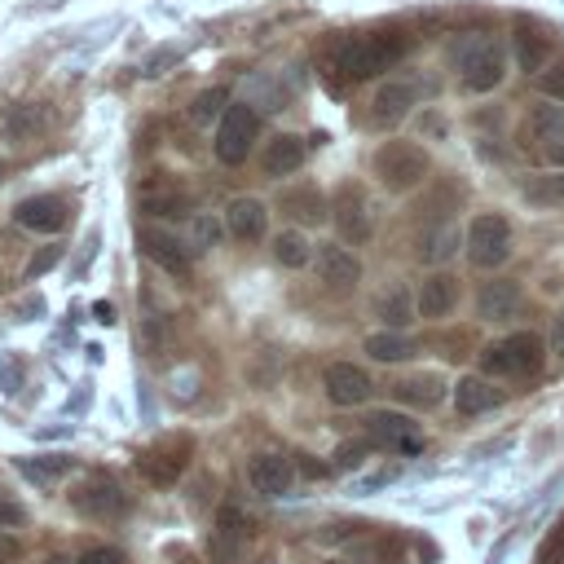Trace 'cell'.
<instances>
[{
  "label": "cell",
  "instance_id": "obj_45",
  "mask_svg": "<svg viewBox=\"0 0 564 564\" xmlns=\"http://www.w3.org/2000/svg\"><path fill=\"white\" fill-rule=\"evenodd\" d=\"M13 555H18V538H9V533L0 529V564H4V560H13Z\"/></svg>",
  "mask_w": 564,
  "mask_h": 564
},
{
  "label": "cell",
  "instance_id": "obj_25",
  "mask_svg": "<svg viewBox=\"0 0 564 564\" xmlns=\"http://www.w3.org/2000/svg\"><path fill=\"white\" fill-rule=\"evenodd\" d=\"M397 401L401 405H419V410H432L441 397H445V383H441V375H405L397 388Z\"/></svg>",
  "mask_w": 564,
  "mask_h": 564
},
{
  "label": "cell",
  "instance_id": "obj_21",
  "mask_svg": "<svg viewBox=\"0 0 564 564\" xmlns=\"http://www.w3.org/2000/svg\"><path fill=\"white\" fill-rule=\"evenodd\" d=\"M516 308H520V282H511V278H494L476 291V313L485 322H507Z\"/></svg>",
  "mask_w": 564,
  "mask_h": 564
},
{
  "label": "cell",
  "instance_id": "obj_8",
  "mask_svg": "<svg viewBox=\"0 0 564 564\" xmlns=\"http://www.w3.org/2000/svg\"><path fill=\"white\" fill-rule=\"evenodd\" d=\"M256 132H260V115L251 106H225L220 132H216V159L229 163V167L242 163L247 150H251V141H256Z\"/></svg>",
  "mask_w": 564,
  "mask_h": 564
},
{
  "label": "cell",
  "instance_id": "obj_14",
  "mask_svg": "<svg viewBox=\"0 0 564 564\" xmlns=\"http://www.w3.org/2000/svg\"><path fill=\"white\" fill-rule=\"evenodd\" d=\"M137 242H141V251L163 269V273H172V278H181L185 269H189V247H181V238H172L167 229H154V225H145L141 234H137Z\"/></svg>",
  "mask_w": 564,
  "mask_h": 564
},
{
  "label": "cell",
  "instance_id": "obj_19",
  "mask_svg": "<svg viewBox=\"0 0 564 564\" xmlns=\"http://www.w3.org/2000/svg\"><path fill=\"white\" fill-rule=\"evenodd\" d=\"M141 212H145V216L176 220V216H189L194 203H189V194H185L176 181H154V185L141 189Z\"/></svg>",
  "mask_w": 564,
  "mask_h": 564
},
{
  "label": "cell",
  "instance_id": "obj_4",
  "mask_svg": "<svg viewBox=\"0 0 564 564\" xmlns=\"http://www.w3.org/2000/svg\"><path fill=\"white\" fill-rule=\"evenodd\" d=\"M427 150L423 145H414V141H388V145H379V154H375V176L383 181V189H392V194H405V189H414L423 176H427Z\"/></svg>",
  "mask_w": 564,
  "mask_h": 564
},
{
  "label": "cell",
  "instance_id": "obj_18",
  "mask_svg": "<svg viewBox=\"0 0 564 564\" xmlns=\"http://www.w3.org/2000/svg\"><path fill=\"white\" fill-rule=\"evenodd\" d=\"M317 273L326 282V291L348 295L357 286V278H361V264L352 260V251H344V247L330 242V247H317Z\"/></svg>",
  "mask_w": 564,
  "mask_h": 564
},
{
  "label": "cell",
  "instance_id": "obj_40",
  "mask_svg": "<svg viewBox=\"0 0 564 564\" xmlns=\"http://www.w3.org/2000/svg\"><path fill=\"white\" fill-rule=\"evenodd\" d=\"M375 555H379L383 564H405V538H397V533H383V538L375 542Z\"/></svg>",
  "mask_w": 564,
  "mask_h": 564
},
{
  "label": "cell",
  "instance_id": "obj_26",
  "mask_svg": "<svg viewBox=\"0 0 564 564\" xmlns=\"http://www.w3.org/2000/svg\"><path fill=\"white\" fill-rule=\"evenodd\" d=\"M13 467L35 485H53L75 467V458L70 454H35V458H13Z\"/></svg>",
  "mask_w": 564,
  "mask_h": 564
},
{
  "label": "cell",
  "instance_id": "obj_28",
  "mask_svg": "<svg viewBox=\"0 0 564 564\" xmlns=\"http://www.w3.org/2000/svg\"><path fill=\"white\" fill-rule=\"evenodd\" d=\"M458 251V229L454 225H432L423 238H419V260L436 264V260H449Z\"/></svg>",
  "mask_w": 564,
  "mask_h": 564
},
{
  "label": "cell",
  "instance_id": "obj_24",
  "mask_svg": "<svg viewBox=\"0 0 564 564\" xmlns=\"http://www.w3.org/2000/svg\"><path fill=\"white\" fill-rule=\"evenodd\" d=\"M300 159H304V141L291 137V132H278V137L264 145V172H269V176H291V172H300Z\"/></svg>",
  "mask_w": 564,
  "mask_h": 564
},
{
  "label": "cell",
  "instance_id": "obj_29",
  "mask_svg": "<svg viewBox=\"0 0 564 564\" xmlns=\"http://www.w3.org/2000/svg\"><path fill=\"white\" fill-rule=\"evenodd\" d=\"M48 123H53V115L44 110V106H18L13 115H9V132L18 137V141H35L40 132H48Z\"/></svg>",
  "mask_w": 564,
  "mask_h": 564
},
{
  "label": "cell",
  "instance_id": "obj_47",
  "mask_svg": "<svg viewBox=\"0 0 564 564\" xmlns=\"http://www.w3.org/2000/svg\"><path fill=\"white\" fill-rule=\"evenodd\" d=\"M326 564H339V560H326Z\"/></svg>",
  "mask_w": 564,
  "mask_h": 564
},
{
  "label": "cell",
  "instance_id": "obj_1",
  "mask_svg": "<svg viewBox=\"0 0 564 564\" xmlns=\"http://www.w3.org/2000/svg\"><path fill=\"white\" fill-rule=\"evenodd\" d=\"M405 48H410L405 35H352V40H339V48H335V70H339L348 84H361V79L388 70Z\"/></svg>",
  "mask_w": 564,
  "mask_h": 564
},
{
  "label": "cell",
  "instance_id": "obj_32",
  "mask_svg": "<svg viewBox=\"0 0 564 564\" xmlns=\"http://www.w3.org/2000/svg\"><path fill=\"white\" fill-rule=\"evenodd\" d=\"M366 352H370L375 361H401V357L414 352V344H410V335H401V330H379V335L366 339Z\"/></svg>",
  "mask_w": 564,
  "mask_h": 564
},
{
  "label": "cell",
  "instance_id": "obj_37",
  "mask_svg": "<svg viewBox=\"0 0 564 564\" xmlns=\"http://www.w3.org/2000/svg\"><path fill=\"white\" fill-rule=\"evenodd\" d=\"M366 454H370V441H344V445L335 449L330 467H335V471H352V467H357Z\"/></svg>",
  "mask_w": 564,
  "mask_h": 564
},
{
  "label": "cell",
  "instance_id": "obj_11",
  "mask_svg": "<svg viewBox=\"0 0 564 564\" xmlns=\"http://www.w3.org/2000/svg\"><path fill=\"white\" fill-rule=\"evenodd\" d=\"M13 220L22 229H31V234H62L66 220H70V207L57 194H31V198H22L13 207Z\"/></svg>",
  "mask_w": 564,
  "mask_h": 564
},
{
  "label": "cell",
  "instance_id": "obj_44",
  "mask_svg": "<svg viewBox=\"0 0 564 564\" xmlns=\"http://www.w3.org/2000/svg\"><path fill=\"white\" fill-rule=\"evenodd\" d=\"M551 352L564 357V317H555V326H551Z\"/></svg>",
  "mask_w": 564,
  "mask_h": 564
},
{
  "label": "cell",
  "instance_id": "obj_41",
  "mask_svg": "<svg viewBox=\"0 0 564 564\" xmlns=\"http://www.w3.org/2000/svg\"><path fill=\"white\" fill-rule=\"evenodd\" d=\"M542 88H546L551 101H564V62H555V66L542 75Z\"/></svg>",
  "mask_w": 564,
  "mask_h": 564
},
{
  "label": "cell",
  "instance_id": "obj_36",
  "mask_svg": "<svg viewBox=\"0 0 564 564\" xmlns=\"http://www.w3.org/2000/svg\"><path fill=\"white\" fill-rule=\"evenodd\" d=\"M216 238H220V220H212V216H194V225H189V247H194V251H207Z\"/></svg>",
  "mask_w": 564,
  "mask_h": 564
},
{
  "label": "cell",
  "instance_id": "obj_23",
  "mask_svg": "<svg viewBox=\"0 0 564 564\" xmlns=\"http://www.w3.org/2000/svg\"><path fill=\"white\" fill-rule=\"evenodd\" d=\"M502 388H494L489 379H476V375H463L458 383H454V405L463 410V414H485V410H494V405H502Z\"/></svg>",
  "mask_w": 564,
  "mask_h": 564
},
{
  "label": "cell",
  "instance_id": "obj_20",
  "mask_svg": "<svg viewBox=\"0 0 564 564\" xmlns=\"http://www.w3.org/2000/svg\"><path fill=\"white\" fill-rule=\"evenodd\" d=\"M454 304H458V278H454V273H432V278H423V291H419V317L441 322V317L454 313Z\"/></svg>",
  "mask_w": 564,
  "mask_h": 564
},
{
  "label": "cell",
  "instance_id": "obj_27",
  "mask_svg": "<svg viewBox=\"0 0 564 564\" xmlns=\"http://www.w3.org/2000/svg\"><path fill=\"white\" fill-rule=\"evenodd\" d=\"M273 260H278L282 269H304V264L313 260V242H308L300 229H282V234L273 238Z\"/></svg>",
  "mask_w": 564,
  "mask_h": 564
},
{
  "label": "cell",
  "instance_id": "obj_31",
  "mask_svg": "<svg viewBox=\"0 0 564 564\" xmlns=\"http://www.w3.org/2000/svg\"><path fill=\"white\" fill-rule=\"evenodd\" d=\"M282 207H286V216H295V220H304V225H313V220L326 216V207H322V198H317L313 185H304V189H286V194H282Z\"/></svg>",
  "mask_w": 564,
  "mask_h": 564
},
{
  "label": "cell",
  "instance_id": "obj_46",
  "mask_svg": "<svg viewBox=\"0 0 564 564\" xmlns=\"http://www.w3.org/2000/svg\"><path fill=\"white\" fill-rule=\"evenodd\" d=\"M44 564H66V560H62V555H48V560H44Z\"/></svg>",
  "mask_w": 564,
  "mask_h": 564
},
{
  "label": "cell",
  "instance_id": "obj_17",
  "mask_svg": "<svg viewBox=\"0 0 564 564\" xmlns=\"http://www.w3.org/2000/svg\"><path fill=\"white\" fill-rule=\"evenodd\" d=\"M225 229H229V238H238V242H260L264 229H269L264 203H260V198H234V203L225 207Z\"/></svg>",
  "mask_w": 564,
  "mask_h": 564
},
{
  "label": "cell",
  "instance_id": "obj_7",
  "mask_svg": "<svg viewBox=\"0 0 564 564\" xmlns=\"http://www.w3.org/2000/svg\"><path fill=\"white\" fill-rule=\"evenodd\" d=\"M467 256H471L476 269L507 264V256H511V225H507V216H498V212L476 216L471 229H467Z\"/></svg>",
  "mask_w": 564,
  "mask_h": 564
},
{
  "label": "cell",
  "instance_id": "obj_33",
  "mask_svg": "<svg viewBox=\"0 0 564 564\" xmlns=\"http://www.w3.org/2000/svg\"><path fill=\"white\" fill-rule=\"evenodd\" d=\"M247 533H251L247 511H242V507H220V516H216V551H220L225 542H229V546H238Z\"/></svg>",
  "mask_w": 564,
  "mask_h": 564
},
{
  "label": "cell",
  "instance_id": "obj_48",
  "mask_svg": "<svg viewBox=\"0 0 564 564\" xmlns=\"http://www.w3.org/2000/svg\"><path fill=\"white\" fill-rule=\"evenodd\" d=\"M0 172H4V159H0Z\"/></svg>",
  "mask_w": 564,
  "mask_h": 564
},
{
  "label": "cell",
  "instance_id": "obj_5",
  "mask_svg": "<svg viewBox=\"0 0 564 564\" xmlns=\"http://www.w3.org/2000/svg\"><path fill=\"white\" fill-rule=\"evenodd\" d=\"M502 70H507V53L498 40H467L463 53H458V79L467 93H489L502 84Z\"/></svg>",
  "mask_w": 564,
  "mask_h": 564
},
{
  "label": "cell",
  "instance_id": "obj_16",
  "mask_svg": "<svg viewBox=\"0 0 564 564\" xmlns=\"http://www.w3.org/2000/svg\"><path fill=\"white\" fill-rule=\"evenodd\" d=\"M326 397L335 405H361L370 397V375L352 361H335V366H326Z\"/></svg>",
  "mask_w": 564,
  "mask_h": 564
},
{
  "label": "cell",
  "instance_id": "obj_9",
  "mask_svg": "<svg viewBox=\"0 0 564 564\" xmlns=\"http://www.w3.org/2000/svg\"><path fill=\"white\" fill-rule=\"evenodd\" d=\"M189 454H194L189 436H163V441H154L150 449H141L137 467H141V476H145L150 485H172V480L185 471Z\"/></svg>",
  "mask_w": 564,
  "mask_h": 564
},
{
  "label": "cell",
  "instance_id": "obj_12",
  "mask_svg": "<svg viewBox=\"0 0 564 564\" xmlns=\"http://www.w3.org/2000/svg\"><path fill=\"white\" fill-rule=\"evenodd\" d=\"M366 423H370V436H375L379 445H392L397 454H419V449H423L419 423L405 419V414H397V410H370Z\"/></svg>",
  "mask_w": 564,
  "mask_h": 564
},
{
  "label": "cell",
  "instance_id": "obj_38",
  "mask_svg": "<svg viewBox=\"0 0 564 564\" xmlns=\"http://www.w3.org/2000/svg\"><path fill=\"white\" fill-rule=\"evenodd\" d=\"M529 198L533 203H564V176H538V181H529Z\"/></svg>",
  "mask_w": 564,
  "mask_h": 564
},
{
  "label": "cell",
  "instance_id": "obj_43",
  "mask_svg": "<svg viewBox=\"0 0 564 564\" xmlns=\"http://www.w3.org/2000/svg\"><path fill=\"white\" fill-rule=\"evenodd\" d=\"M22 520H26V511L18 502H0V524H22Z\"/></svg>",
  "mask_w": 564,
  "mask_h": 564
},
{
  "label": "cell",
  "instance_id": "obj_42",
  "mask_svg": "<svg viewBox=\"0 0 564 564\" xmlns=\"http://www.w3.org/2000/svg\"><path fill=\"white\" fill-rule=\"evenodd\" d=\"M75 564H123V555H119L115 546H88Z\"/></svg>",
  "mask_w": 564,
  "mask_h": 564
},
{
  "label": "cell",
  "instance_id": "obj_30",
  "mask_svg": "<svg viewBox=\"0 0 564 564\" xmlns=\"http://www.w3.org/2000/svg\"><path fill=\"white\" fill-rule=\"evenodd\" d=\"M414 300H410V291L405 286H392L383 300H379V317L388 322V330H405L410 322H414Z\"/></svg>",
  "mask_w": 564,
  "mask_h": 564
},
{
  "label": "cell",
  "instance_id": "obj_15",
  "mask_svg": "<svg viewBox=\"0 0 564 564\" xmlns=\"http://www.w3.org/2000/svg\"><path fill=\"white\" fill-rule=\"evenodd\" d=\"M546 57H551V31L533 18H520L516 22V66L538 75L546 66Z\"/></svg>",
  "mask_w": 564,
  "mask_h": 564
},
{
  "label": "cell",
  "instance_id": "obj_6",
  "mask_svg": "<svg viewBox=\"0 0 564 564\" xmlns=\"http://www.w3.org/2000/svg\"><path fill=\"white\" fill-rule=\"evenodd\" d=\"M330 212H335V229H339V238H344L348 247H366V242H370L375 216H370V198H366V189H361L357 181H344V185L335 189Z\"/></svg>",
  "mask_w": 564,
  "mask_h": 564
},
{
  "label": "cell",
  "instance_id": "obj_35",
  "mask_svg": "<svg viewBox=\"0 0 564 564\" xmlns=\"http://www.w3.org/2000/svg\"><path fill=\"white\" fill-rule=\"evenodd\" d=\"M538 564H564V511H560V520L546 529V538H542V546H538Z\"/></svg>",
  "mask_w": 564,
  "mask_h": 564
},
{
  "label": "cell",
  "instance_id": "obj_2",
  "mask_svg": "<svg viewBox=\"0 0 564 564\" xmlns=\"http://www.w3.org/2000/svg\"><path fill=\"white\" fill-rule=\"evenodd\" d=\"M520 150L533 163L564 167V101H538L520 123Z\"/></svg>",
  "mask_w": 564,
  "mask_h": 564
},
{
  "label": "cell",
  "instance_id": "obj_3",
  "mask_svg": "<svg viewBox=\"0 0 564 564\" xmlns=\"http://www.w3.org/2000/svg\"><path fill=\"white\" fill-rule=\"evenodd\" d=\"M542 357H546L542 339H538L533 330H516V335H507V339L489 344V348H485V357H480V366H485V375L533 379V375L542 370Z\"/></svg>",
  "mask_w": 564,
  "mask_h": 564
},
{
  "label": "cell",
  "instance_id": "obj_13",
  "mask_svg": "<svg viewBox=\"0 0 564 564\" xmlns=\"http://www.w3.org/2000/svg\"><path fill=\"white\" fill-rule=\"evenodd\" d=\"M291 463L282 454H251L247 458V485L260 494V498H282L291 489Z\"/></svg>",
  "mask_w": 564,
  "mask_h": 564
},
{
  "label": "cell",
  "instance_id": "obj_10",
  "mask_svg": "<svg viewBox=\"0 0 564 564\" xmlns=\"http://www.w3.org/2000/svg\"><path fill=\"white\" fill-rule=\"evenodd\" d=\"M70 507H75L79 516H88V520H115V516L128 507V498H123V489H119L110 476H84V480L70 489Z\"/></svg>",
  "mask_w": 564,
  "mask_h": 564
},
{
  "label": "cell",
  "instance_id": "obj_22",
  "mask_svg": "<svg viewBox=\"0 0 564 564\" xmlns=\"http://www.w3.org/2000/svg\"><path fill=\"white\" fill-rule=\"evenodd\" d=\"M410 110H414V88H410V84H383V88L375 93V101H370V123H375V128H392V123H401Z\"/></svg>",
  "mask_w": 564,
  "mask_h": 564
},
{
  "label": "cell",
  "instance_id": "obj_39",
  "mask_svg": "<svg viewBox=\"0 0 564 564\" xmlns=\"http://www.w3.org/2000/svg\"><path fill=\"white\" fill-rule=\"evenodd\" d=\"M57 260H62V247H40V251H35V256L26 260L22 278H26V282H31V278H40V273H48V269H53Z\"/></svg>",
  "mask_w": 564,
  "mask_h": 564
},
{
  "label": "cell",
  "instance_id": "obj_34",
  "mask_svg": "<svg viewBox=\"0 0 564 564\" xmlns=\"http://www.w3.org/2000/svg\"><path fill=\"white\" fill-rule=\"evenodd\" d=\"M225 106H229V88H203V93L189 101V119H194V123H207V119H216Z\"/></svg>",
  "mask_w": 564,
  "mask_h": 564
}]
</instances>
